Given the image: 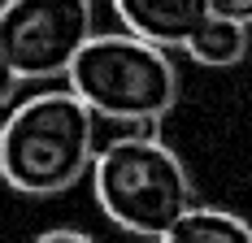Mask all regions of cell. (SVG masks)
<instances>
[{
	"label": "cell",
	"instance_id": "obj_6",
	"mask_svg": "<svg viewBox=\"0 0 252 243\" xmlns=\"http://www.w3.org/2000/svg\"><path fill=\"white\" fill-rule=\"evenodd\" d=\"M248 22H239V18H226V13H209L196 30H191V39L183 44V52L196 61V65H209V70H230V65H239L244 57H248Z\"/></svg>",
	"mask_w": 252,
	"mask_h": 243
},
{
	"label": "cell",
	"instance_id": "obj_10",
	"mask_svg": "<svg viewBox=\"0 0 252 243\" xmlns=\"http://www.w3.org/2000/svg\"><path fill=\"white\" fill-rule=\"evenodd\" d=\"M213 13H226V18H239V22L252 26V0H209Z\"/></svg>",
	"mask_w": 252,
	"mask_h": 243
},
{
	"label": "cell",
	"instance_id": "obj_1",
	"mask_svg": "<svg viewBox=\"0 0 252 243\" xmlns=\"http://www.w3.org/2000/svg\"><path fill=\"white\" fill-rule=\"evenodd\" d=\"M100 118L74 87L18 100L0 122V178L18 195H61L92 174Z\"/></svg>",
	"mask_w": 252,
	"mask_h": 243
},
{
	"label": "cell",
	"instance_id": "obj_5",
	"mask_svg": "<svg viewBox=\"0 0 252 243\" xmlns=\"http://www.w3.org/2000/svg\"><path fill=\"white\" fill-rule=\"evenodd\" d=\"M118 22L135 35H144L161 48H183L191 39V30L213 13L209 0H109Z\"/></svg>",
	"mask_w": 252,
	"mask_h": 243
},
{
	"label": "cell",
	"instance_id": "obj_2",
	"mask_svg": "<svg viewBox=\"0 0 252 243\" xmlns=\"http://www.w3.org/2000/svg\"><path fill=\"white\" fill-rule=\"evenodd\" d=\"M96 209L126 235L161 239L191 204L196 187L170 144L157 130H122L92 156Z\"/></svg>",
	"mask_w": 252,
	"mask_h": 243
},
{
	"label": "cell",
	"instance_id": "obj_3",
	"mask_svg": "<svg viewBox=\"0 0 252 243\" xmlns=\"http://www.w3.org/2000/svg\"><path fill=\"white\" fill-rule=\"evenodd\" d=\"M70 87L87 109L109 126H144L161 122L178 104V65L170 48L152 44L135 30L92 35L70 65Z\"/></svg>",
	"mask_w": 252,
	"mask_h": 243
},
{
	"label": "cell",
	"instance_id": "obj_7",
	"mask_svg": "<svg viewBox=\"0 0 252 243\" xmlns=\"http://www.w3.org/2000/svg\"><path fill=\"white\" fill-rule=\"evenodd\" d=\"M157 243H252V221L230 209L191 204Z\"/></svg>",
	"mask_w": 252,
	"mask_h": 243
},
{
	"label": "cell",
	"instance_id": "obj_9",
	"mask_svg": "<svg viewBox=\"0 0 252 243\" xmlns=\"http://www.w3.org/2000/svg\"><path fill=\"white\" fill-rule=\"evenodd\" d=\"M35 243H96L87 230H74V226H57V230H44Z\"/></svg>",
	"mask_w": 252,
	"mask_h": 243
},
{
	"label": "cell",
	"instance_id": "obj_8",
	"mask_svg": "<svg viewBox=\"0 0 252 243\" xmlns=\"http://www.w3.org/2000/svg\"><path fill=\"white\" fill-rule=\"evenodd\" d=\"M18 87H22V78H18L13 65H9V57L0 52V109H9V104L18 100Z\"/></svg>",
	"mask_w": 252,
	"mask_h": 243
},
{
	"label": "cell",
	"instance_id": "obj_4",
	"mask_svg": "<svg viewBox=\"0 0 252 243\" xmlns=\"http://www.w3.org/2000/svg\"><path fill=\"white\" fill-rule=\"evenodd\" d=\"M96 35L92 0H4L0 52L22 83L65 78L78 48Z\"/></svg>",
	"mask_w": 252,
	"mask_h": 243
}]
</instances>
